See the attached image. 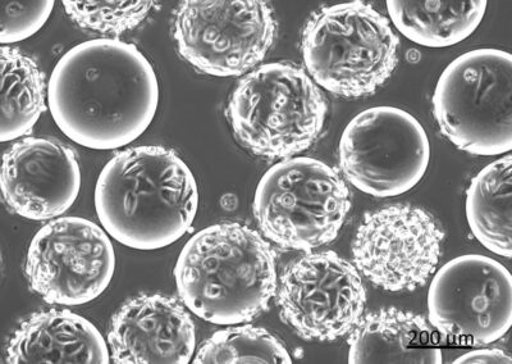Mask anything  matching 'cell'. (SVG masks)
<instances>
[{"label":"cell","mask_w":512,"mask_h":364,"mask_svg":"<svg viewBox=\"0 0 512 364\" xmlns=\"http://www.w3.org/2000/svg\"><path fill=\"white\" fill-rule=\"evenodd\" d=\"M53 120L68 139L95 150L125 147L152 124L159 85L134 44L96 39L68 50L48 86Z\"/></svg>","instance_id":"6da1fadb"},{"label":"cell","mask_w":512,"mask_h":364,"mask_svg":"<svg viewBox=\"0 0 512 364\" xmlns=\"http://www.w3.org/2000/svg\"><path fill=\"white\" fill-rule=\"evenodd\" d=\"M198 185L182 158L163 147L117 153L100 172L95 209L104 230L125 247H168L190 230Z\"/></svg>","instance_id":"7a4b0ae2"},{"label":"cell","mask_w":512,"mask_h":364,"mask_svg":"<svg viewBox=\"0 0 512 364\" xmlns=\"http://www.w3.org/2000/svg\"><path fill=\"white\" fill-rule=\"evenodd\" d=\"M175 280L182 303L195 316L214 325H240L267 311L276 295V254L250 227L222 222L187 241Z\"/></svg>","instance_id":"3957f363"},{"label":"cell","mask_w":512,"mask_h":364,"mask_svg":"<svg viewBox=\"0 0 512 364\" xmlns=\"http://www.w3.org/2000/svg\"><path fill=\"white\" fill-rule=\"evenodd\" d=\"M227 115L236 139L255 156L290 158L319 138L327 102L303 68L267 63L240 80Z\"/></svg>","instance_id":"277c9868"},{"label":"cell","mask_w":512,"mask_h":364,"mask_svg":"<svg viewBox=\"0 0 512 364\" xmlns=\"http://www.w3.org/2000/svg\"><path fill=\"white\" fill-rule=\"evenodd\" d=\"M400 40L390 21L364 2L324 7L305 25L303 58L315 84L340 97H369L397 66Z\"/></svg>","instance_id":"5b68a950"},{"label":"cell","mask_w":512,"mask_h":364,"mask_svg":"<svg viewBox=\"0 0 512 364\" xmlns=\"http://www.w3.org/2000/svg\"><path fill=\"white\" fill-rule=\"evenodd\" d=\"M350 209V190L340 174L308 157L269 168L254 197V216L265 238L303 252L335 240Z\"/></svg>","instance_id":"8992f818"},{"label":"cell","mask_w":512,"mask_h":364,"mask_svg":"<svg viewBox=\"0 0 512 364\" xmlns=\"http://www.w3.org/2000/svg\"><path fill=\"white\" fill-rule=\"evenodd\" d=\"M442 134L475 156H500L512 149V56L500 49H475L446 67L433 95Z\"/></svg>","instance_id":"52a82bcc"},{"label":"cell","mask_w":512,"mask_h":364,"mask_svg":"<svg viewBox=\"0 0 512 364\" xmlns=\"http://www.w3.org/2000/svg\"><path fill=\"white\" fill-rule=\"evenodd\" d=\"M338 154L350 184L372 197L390 198L408 193L423 179L431 144L420 122L404 109L374 107L352 118Z\"/></svg>","instance_id":"ba28073f"},{"label":"cell","mask_w":512,"mask_h":364,"mask_svg":"<svg viewBox=\"0 0 512 364\" xmlns=\"http://www.w3.org/2000/svg\"><path fill=\"white\" fill-rule=\"evenodd\" d=\"M276 33L272 8L262 0H187L173 29L181 57L216 77L246 74L267 56Z\"/></svg>","instance_id":"9c48e42d"},{"label":"cell","mask_w":512,"mask_h":364,"mask_svg":"<svg viewBox=\"0 0 512 364\" xmlns=\"http://www.w3.org/2000/svg\"><path fill=\"white\" fill-rule=\"evenodd\" d=\"M116 270L112 241L81 217H61L41 227L26 259L34 293L49 304L82 306L107 290Z\"/></svg>","instance_id":"30bf717a"},{"label":"cell","mask_w":512,"mask_h":364,"mask_svg":"<svg viewBox=\"0 0 512 364\" xmlns=\"http://www.w3.org/2000/svg\"><path fill=\"white\" fill-rule=\"evenodd\" d=\"M431 325L446 338L495 343L512 325V279L495 259L466 254L447 262L428 291Z\"/></svg>","instance_id":"8fae6325"},{"label":"cell","mask_w":512,"mask_h":364,"mask_svg":"<svg viewBox=\"0 0 512 364\" xmlns=\"http://www.w3.org/2000/svg\"><path fill=\"white\" fill-rule=\"evenodd\" d=\"M443 239L445 232L424 209L396 204L364 216L352 256L361 275L378 288L413 291L436 271Z\"/></svg>","instance_id":"7c38bea8"},{"label":"cell","mask_w":512,"mask_h":364,"mask_svg":"<svg viewBox=\"0 0 512 364\" xmlns=\"http://www.w3.org/2000/svg\"><path fill=\"white\" fill-rule=\"evenodd\" d=\"M277 302L283 322L301 338L332 341L358 325L367 291L358 268L328 250L306 254L286 267Z\"/></svg>","instance_id":"4fadbf2b"},{"label":"cell","mask_w":512,"mask_h":364,"mask_svg":"<svg viewBox=\"0 0 512 364\" xmlns=\"http://www.w3.org/2000/svg\"><path fill=\"white\" fill-rule=\"evenodd\" d=\"M0 185L8 208L16 215L52 220L79 197V159L75 150L56 139L26 138L4 153Z\"/></svg>","instance_id":"5bb4252c"},{"label":"cell","mask_w":512,"mask_h":364,"mask_svg":"<svg viewBox=\"0 0 512 364\" xmlns=\"http://www.w3.org/2000/svg\"><path fill=\"white\" fill-rule=\"evenodd\" d=\"M196 327L175 298L141 294L113 316L108 347L117 364H187L194 356Z\"/></svg>","instance_id":"9a60e30c"},{"label":"cell","mask_w":512,"mask_h":364,"mask_svg":"<svg viewBox=\"0 0 512 364\" xmlns=\"http://www.w3.org/2000/svg\"><path fill=\"white\" fill-rule=\"evenodd\" d=\"M7 362L107 364L111 353L93 323L71 311L52 309L21 323L9 340Z\"/></svg>","instance_id":"2e32d148"},{"label":"cell","mask_w":512,"mask_h":364,"mask_svg":"<svg viewBox=\"0 0 512 364\" xmlns=\"http://www.w3.org/2000/svg\"><path fill=\"white\" fill-rule=\"evenodd\" d=\"M351 364H441L443 354L424 317L381 309L361 317L349 338Z\"/></svg>","instance_id":"e0dca14e"},{"label":"cell","mask_w":512,"mask_h":364,"mask_svg":"<svg viewBox=\"0 0 512 364\" xmlns=\"http://www.w3.org/2000/svg\"><path fill=\"white\" fill-rule=\"evenodd\" d=\"M396 29L410 42L427 48H447L468 39L478 29L487 2H387Z\"/></svg>","instance_id":"ac0fdd59"},{"label":"cell","mask_w":512,"mask_h":364,"mask_svg":"<svg viewBox=\"0 0 512 364\" xmlns=\"http://www.w3.org/2000/svg\"><path fill=\"white\" fill-rule=\"evenodd\" d=\"M511 168L506 156L484 167L466 191V218L475 238L489 252L510 258Z\"/></svg>","instance_id":"d6986e66"},{"label":"cell","mask_w":512,"mask_h":364,"mask_svg":"<svg viewBox=\"0 0 512 364\" xmlns=\"http://www.w3.org/2000/svg\"><path fill=\"white\" fill-rule=\"evenodd\" d=\"M45 76L34 59L17 48H2V129L0 140L13 141L30 133L43 115Z\"/></svg>","instance_id":"ffe728a7"},{"label":"cell","mask_w":512,"mask_h":364,"mask_svg":"<svg viewBox=\"0 0 512 364\" xmlns=\"http://www.w3.org/2000/svg\"><path fill=\"white\" fill-rule=\"evenodd\" d=\"M195 364H291L290 353L271 332L250 325L214 332L201 344Z\"/></svg>","instance_id":"44dd1931"},{"label":"cell","mask_w":512,"mask_h":364,"mask_svg":"<svg viewBox=\"0 0 512 364\" xmlns=\"http://www.w3.org/2000/svg\"><path fill=\"white\" fill-rule=\"evenodd\" d=\"M155 2H63L67 15L82 29L121 35L148 17Z\"/></svg>","instance_id":"7402d4cb"},{"label":"cell","mask_w":512,"mask_h":364,"mask_svg":"<svg viewBox=\"0 0 512 364\" xmlns=\"http://www.w3.org/2000/svg\"><path fill=\"white\" fill-rule=\"evenodd\" d=\"M54 2H12L2 3V44L22 42L31 38L52 15Z\"/></svg>","instance_id":"603a6c76"},{"label":"cell","mask_w":512,"mask_h":364,"mask_svg":"<svg viewBox=\"0 0 512 364\" xmlns=\"http://www.w3.org/2000/svg\"><path fill=\"white\" fill-rule=\"evenodd\" d=\"M455 364H511L505 350L497 348L475 349L456 359Z\"/></svg>","instance_id":"cb8c5ba5"}]
</instances>
